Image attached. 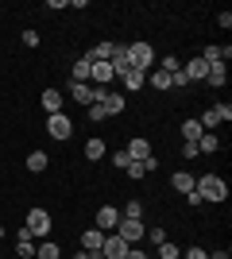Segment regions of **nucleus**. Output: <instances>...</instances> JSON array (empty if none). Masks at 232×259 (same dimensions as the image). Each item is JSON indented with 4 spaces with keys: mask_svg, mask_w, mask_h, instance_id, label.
I'll list each match as a JSON object with an SVG mask.
<instances>
[{
    "mask_svg": "<svg viewBox=\"0 0 232 259\" xmlns=\"http://www.w3.org/2000/svg\"><path fill=\"white\" fill-rule=\"evenodd\" d=\"M39 105H43V112H47V116H55V112H62V93H58V89H43Z\"/></svg>",
    "mask_w": 232,
    "mask_h": 259,
    "instance_id": "nucleus-14",
    "label": "nucleus"
},
{
    "mask_svg": "<svg viewBox=\"0 0 232 259\" xmlns=\"http://www.w3.org/2000/svg\"><path fill=\"white\" fill-rule=\"evenodd\" d=\"M182 74L190 77V81H205V74H209V62L201 58V54H194L186 66H182Z\"/></svg>",
    "mask_w": 232,
    "mask_h": 259,
    "instance_id": "nucleus-11",
    "label": "nucleus"
},
{
    "mask_svg": "<svg viewBox=\"0 0 232 259\" xmlns=\"http://www.w3.org/2000/svg\"><path fill=\"white\" fill-rule=\"evenodd\" d=\"M144 170H147V174H151V170H159V155H155V151L144 159Z\"/></svg>",
    "mask_w": 232,
    "mask_h": 259,
    "instance_id": "nucleus-32",
    "label": "nucleus"
},
{
    "mask_svg": "<svg viewBox=\"0 0 232 259\" xmlns=\"http://www.w3.org/2000/svg\"><path fill=\"white\" fill-rule=\"evenodd\" d=\"M93 105L105 108V116H120V112H124V93H109L105 101H93Z\"/></svg>",
    "mask_w": 232,
    "mask_h": 259,
    "instance_id": "nucleus-16",
    "label": "nucleus"
},
{
    "mask_svg": "<svg viewBox=\"0 0 232 259\" xmlns=\"http://www.w3.org/2000/svg\"><path fill=\"white\" fill-rule=\"evenodd\" d=\"M128 66L140 70V74H147L155 66V47L151 43H128Z\"/></svg>",
    "mask_w": 232,
    "mask_h": 259,
    "instance_id": "nucleus-2",
    "label": "nucleus"
},
{
    "mask_svg": "<svg viewBox=\"0 0 232 259\" xmlns=\"http://www.w3.org/2000/svg\"><path fill=\"white\" fill-rule=\"evenodd\" d=\"M213 108H217V116H221V120H232V105H213Z\"/></svg>",
    "mask_w": 232,
    "mask_h": 259,
    "instance_id": "nucleus-37",
    "label": "nucleus"
},
{
    "mask_svg": "<svg viewBox=\"0 0 232 259\" xmlns=\"http://www.w3.org/2000/svg\"><path fill=\"white\" fill-rule=\"evenodd\" d=\"M116 225H120V209L101 205L97 209V228H101V232H116Z\"/></svg>",
    "mask_w": 232,
    "mask_h": 259,
    "instance_id": "nucleus-8",
    "label": "nucleus"
},
{
    "mask_svg": "<svg viewBox=\"0 0 232 259\" xmlns=\"http://www.w3.org/2000/svg\"><path fill=\"white\" fill-rule=\"evenodd\" d=\"M170 186H174L178 194H194V174L190 170H174L170 174Z\"/></svg>",
    "mask_w": 232,
    "mask_h": 259,
    "instance_id": "nucleus-17",
    "label": "nucleus"
},
{
    "mask_svg": "<svg viewBox=\"0 0 232 259\" xmlns=\"http://www.w3.org/2000/svg\"><path fill=\"white\" fill-rule=\"evenodd\" d=\"M116 77L124 81V89H128V93H135V89H144V81H147V74H140V70H132V66H128V70H120Z\"/></svg>",
    "mask_w": 232,
    "mask_h": 259,
    "instance_id": "nucleus-15",
    "label": "nucleus"
},
{
    "mask_svg": "<svg viewBox=\"0 0 232 259\" xmlns=\"http://www.w3.org/2000/svg\"><path fill=\"white\" fill-rule=\"evenodd\" d=\"M105 151H109V147H105V140H101V136H93V140L85 143V159H93V162L105 159Z\"/></svg>",
    "mask_w": 232,
    "mask_h": 259,
    "instance_id": "nucleus-22",
    "label": "nucleus"
},
{
    "mask_svg": "<svg viewBox=\"0 0 232 259\" xmlns=\"http://www.w3.org/2000/svg\"><path fill=\"white\" fill-rule=\"evenodd\" d=\"M147 81H151V85L159 89V93H166V89H174V85H170V74H163V70H155V74H147Z\"/></svg>",
    "mask_w": 232,
    "mask_h": 259,
    "instance_id": "nucleus-24",
    "label": "nucleus"
},
{
    "mask_svg": "<svg viewBox=\"0 0 232 259\" xmlns=\"http://www.w3.org/2000/svg\"><path fill=\"white\" fill-rule=\"evenodd\" d=\"M182 159H198V143H182Z\"/></svg>",
    "mask_w": 232,
    "mask_h": 259,
    "instance_id": "nucleus-33",
    "label": "nucleus"
},
{
    "mask_svg": "<svg viewBox=\"0 0 232 259\" xmlns=\"http://www.w3.org/2000/svg\"><path fill=\"white\" fill-rule=\"evenodd\" d=\"M124 155H128L132 162H144L147 155H151V143H147L144 136H132V140H128V147H124Z\"/></svg>",
    "mask_w": 232,
    "mask_h": 259,
    "instance_id": "nucleus-9",
    "label": "nucleus"
},
{
    "mask_svg": "<svg viewBox=\"0 0 232 259\" xmlns=\"http://www.w3.org/2000/svg\"><path fill=\"white\" fill-rule=\"evenodd\" d=\"M16 255L20 259H35V236L27 232V225L16 232Z\"/></svg>",
    "mask_w": 232,
    "mask_h": 259,
    "instance_id": "nucleus-10",
    "label": "nucleus"
},
{
    "mask_svg": "<svg viewBox=\"0 0 232 259\" xmlns=\"http://www.w3.org/2000/svg\"><path fill=\"white\" fill-rule=\"evenodd\" d=\"M47 166H51V155H47V151H31V155H27V170L43 174Z\"/></svg>",
    "mask_w": 232,
    "mask_h": 259,
    "instance_id": "nucleus-20",
    "label": "nucleus"
},
{
    "mask_svg": "<svg viewBox=\"0 0 232 259\" xmlns=\"http://www.w3.org/2000/svg\"><path fill=\"white\" fill-rule=\"evenodd\" d=\"M186 201H190V209H201V205H205V201L198 197V190H194V194H186Z\"/></svg>",
    "mask_w": 232,
    "mask_h": 259,
    "instance_id": "nucleus-38",
    "label": "nucleus"
},
{
    "mask_svg": "<svg viewBox=\"0 0 232 259\" xmlns=\"http://www.w3.org/2000/svg\"><path fill=\"white\" fill-rule=\"evenodd\" d=\"M182 251H178V244H170V240H163L159 244V259H178Z\"/></svg>",
    "mask_w": 232,
    "mask_h": 259,
    "instance_id": "nucleus-28",
    "label": "nucleus"
},
{
    "mask_svg": "<svg viewBox=\"0 0 232 259\" xmlns=\"http://www.w3.org/2000/svg\"><path fill=\"white\" fill-rule=\"evenodd\" d=\"M198 124H201L205 132H209V128H217V124H221V116H217V108H205V112L198 116Z\"/></svg>",
    "mask_w": 232,
    "mask_h": 259,
    "instance_id": "nucleus-26",
    "label": "nucleus"
},
{
    "mask_svg": "<svg viewBox=\"0 0 232 259\" xmlns=\"http://www.w3.org/2000/svg\"><path fill=\"white\" fill-rule=\"evenodd\" d=\"M186 259H209V251H205V248H190Z\"/></svg>",
    "mask_w": 232,
    "mask_h": 259,
    "instance_id": "nucleus-36",
    "label": "nucleus"
},
{
    "mask_svg": "<svg viewBox=\"0 0 232 259\" xmlns=\"http://www.w3.org/2000/svg\"><path fill=\"white\" fill-rule=\"evenodd\" d=\"M112 162H116V166H120V170H124V166H128V162H132V159H128V155H124V151H116V155H112Z\"/></svg>",
    "mask_w": 232,
    "mask_h": 259,
    "instance_id": "nucleus-39",
    "label": "nucleus"
},
{
    "mask_svg": "<svg viewBox=\"0 0 232 259\" xmlns=\"http://www.w3.org/2000/svg\"><path fill=\"white\" fill-rule=\"evenodd\" d=\"M23 47H39V31H23Z\"/></svg>",
    "mask_w": 232,
    "mask_h": 259,
    "instance_id": "nucleus-34",
    "label": "nucleus"
},
{
    "mask_svg": "<svg viewBox=\"0 0 232 259\" xmlns=\"http://www.w3.org/2000/svg\"><path fill=\"white\" fill-rule=\"evenodd\" d=\"M0 259H4V255H0Z\"/></svg>",
    "mask_w": 232,
    "mask_h": 259,
    "instance_id": "nucleus-44",
    "label": "nucleus"
},
{
    "mask_svg": "<svg viewBox=\"0 0 232 259\" xmlns=\"http://www.w3.org/2000/svg\"><path fill=\"white\" fill-rule=\"evenodd\" d=\"M70 97H74L77 105H93V101H97V85H89V81H74V85H70Z\"/></svg>",
    "mask_w": 232,
    "mask_h": 259,
    "instance_id": "nucleus-12",
    "label": "nucleus"
},
{
    "mask_svg": "<svg viewBox=\"0 0 232 259\" xmlns=\"http://www.w3.org/2000/svg\"><path fill=\"white\" fill-rule=\"evenodd\" d=\"M209 259H228V251H213V255Z\"/></svg>",
    "mask_w": 232,
    "mask_h": 259,
    "instance_id": "nucleus-42",
    "label": "nucleus"
},
{
    "mask_svg": "<svg viewBox=\"0 0 232 259\" xmlns=\"http://www.w3.org/2000/svg\"><path fill=\"white\" fill-rule=\"evenodd\" d=\"M47 136H51V140H70V136H74V120H70L66 112L47 116Z\"/></svg>",
    "mask_w": 232,
    "mask_h": 259,
    "instance_id": "nucleus-4",
    "label": "nucleus"
},
{
    "mask_svg": "<svg viewBox=\"0 0 232 259\" xmlns=\"http://www.w3.org/2000/svg\"><path fill=\"white\" fill-rule=\"evenodd\" d=\"M74 259H101V255H97V251H77Z\"/></svg>",
    "mask_w": 232,
    "mask_h": 259,
    "instance_id": "nucleus-41",
    "label": "nucleus"
},
{
    "mask_svg": "<svg viewBox=\"0 0 232 259\" xmlns=\"http://www.w3.org/2000/svg\"><path fill=\"white\" fill-rule=\"evenodd\" d=\"M217 147H221V140H217V136H209V132H205V136L198 140V155H213Z\"/></svg>",
    "mask_w": 232,
    "mask_h": 259,
    "instance_id": "nucleus-23",
    "label": "nucleus"
},
{
    "mask_svg": "<svg viewBox=\"0 0 232 259\" xmlns=\"http://www.w3.org/2000/svg\"><path fill=\"white\" fill-rule=\"evenodd\" d=\"M124 259H151V255H147V251H140V248H128V255H124Z\"/></svg>",
    "mask_w": 232,
    "mask_h": 259,
    "instance_id": "nucleus-40",
    "label": "nucleus"
},
{
    "mask_svg": "<svg viewBox=\"0 0 232 259\" xmlns=\"http://www.w3.org/2000/svg\"><path fill=\"white\" fill-rule=\"evenodd\" d=\"M159 70H163V74H178V70H182V62H178L174 54H166V58H163V66H159Z\"/></svg>",
    "mask_w": 232,
    "mask_h": 259,
    "instance_id": "nucleus-29",
    "label": "nucleus"
},
{
    "mask_svg": "<svg viewBox=\"0 0 232 259\" xmlns=\"http://www.w3.org/2000/svg\"><path fill=\"white\" fill-rule=\"evenodd\" d=\"M124 174H128V178H132V182H135V178H144V162H128V166H124Z\"/></svg>",
    "mask_w": 232,
    "mask_h": 259,
    "instance_id": "nucleus-30",
    "label": "nucleus"
},
{
    "mask_svg": "<svg viewBox=\"0 0 232 259\" xmlns=\"http://www.w3.org/2000/svg\"><path fill=\"white\" fill-rule=\"evenodd\" d=\"M105 236H109V232H101V228H85V232H81V251H97V255H101Z\"/></svg>",
    "mask_w": 232,
    "mask_h": 259,
    "instance_id": "nucleus-13",
    "label": "nucleus"
},
{
    "mask_svg": "<svg viewBox=\"0 0 232 259\" xmlns=\"http://www.w3.org/2000/svg\"><path fill=\"white\" fill-rule=\"evenodd\" d=\"M0 240H4V225H0Z\"/></svg>",
    "mask_w": 232,
    "mask_h": 259,
    "instance_id": "nucleus-43",
    "label": "nucleus"
},
{
    "mask_svg": "<svg viewBox=\"0 0 232 259\" xmlns=\"http://www.w3.org/2000/svg\"><path fill=\"white\" fill-rule=\"evenodd\" d=\"M62 248H58L55 240H39V248H35V259H58Z\"/></svg>",
    "mask_w": 232,
    "mask_h": 259,
    "instance_id": "nucleus-21",
    "label": "nucleus"
},
{
    "mask_svg": "<svg viewBox=\"0 0 232 259\" xmlns=\"http://www.w3.org/2000/svg\"><path fill=\"white\" fill-rule=\"evenodd\" d=\"M70 77H74V81H89V58H77V62L70 66Z\"/></svg>",
    "mask_w": 232,
    "mask_h": 259,
    "instance_id": "nucleus-25",
    "label": "nucleus"
},
{
    "mask_svg": "<svg viewBox=\"0 0 232 259\" xmlns=\"http://www.w3.org/2000/svg\"><path fill=\"white\" fill-rule=\"evenodd\" d=\"M120 217H128V221H144V205H140V201H128Z\"/></svg>",
    "mask_w": 232,
    "mask_h": 259,
    "instance_id": "nucleus-27",
    "label": "nucleus"
},
{
    "mask_svg": "<svg viewBox=\"0 0 232 259\" xmlns=\"http://www.w3.org/2000/svg\"><path fill=\"white\" fill-rule=\"evenodd\" d=\"M89 120H109V116H105V108H101V105H89Z\"/></svg>",
    "mask_w": 232,
    "mask_h": 259,
    "instance_id": "nucleus-35",
    "label": "nucleus"
},
{
    "mask_svg": "<svg viewBox=\"0 0 232 259\" xmlns=\"http://www.w3.org/2000/svg\"><path fill=\"white\" fill-rule=\"evenodd\" d=\"M182 136H186V143H198L201 136H205V128H201L198 120L190 116V120H182Z\"/></svg>",
    "mask_w": 232,
    "mask_h": 259,
    "instance_id": "nucleus-19",
    "label": "nucleus"
},
{
    "mask_svg": "<svg viewBox=\"0 0 232 259\" xmlns=\"http://www.w3.org/2000/svg\"><path fill=\"white\" fill-rule=\"evenodd\" d=\"M147 236H151V244H155V248H159V244H163V240H166V232H163V228H147Z\"/></svg>",
    "mask_w": 232,
    "mask_h": 259,
    "instance_id": "nucleus-31",
    "label": "nucleus"
},
{
    "mask_svg": "<svg viewBox=\"0 0 232 259\" xmlns=\"http://www.w3.org/2000/svg\"><path fill=\"white\" fill-rule=\"evenodd\" d=\"M124 255H128V244H124L116 232L105 236V244H101V259H124Z\"/></svg>",
    "mask_w": 232,
    "mask_h": 259,
    "instance_id": "nucleus-6",
    "label": "nucleus"
},
{
    "mask_svg": "<svg viewBox=\"0 0 232 259\" xmlns=\"http://www.w3.org/2000/svg\"><path fill=\"white\" fill-rule=\"evenodd\" d=\"M112 77H116V70H112V62H89V81H97L101 89L109 85Z\"/></svg>",
    "mask_w": 232,
    "mask_h": 259,
    "instance_id": "nucleus-7",
    "label": "nucleus"
},
{
    "mask_svg": "<svg viewBox=\"0 0 232 259\" xmlns=\"http://www.w3.org/2000/svg\"><path fill=\"white\" fill-rule=\"evenodd\" d=\"M194 190H198L201 201H217V205L228 197V182H224L221 174H201L198 182H194Z\"/></svg>",
    "mask_w": 232,
    "mask_h": 259,
    "instance_id": "nucleus-1",
    "label": "nucleus"
},
{
    "mask_svg": "<svg viewBox=\"0 0 232 259\" xmlns=\"http://www.w3.org/2000/svg\"><path fill=\"white\" fill-rule=\"evenodd\" d=\"M27 232L39 236V240H47L55 232V228H51V213H47V209H31V213H27Z\"/></svg>",
    "mask_w": 232,
    "mask_h": 259,
    "instance_id": "nucleus-5",
    "label": "nucleus"
},
{
    "mask_svg": "<svg viewBox=\"0 0 232 259\" xmlns=\"http://www.w3.org/2000/svg\"><path fill=\"white\" fill-rule=\"evenodd\" d=\"M205 81H209L213 89H221L224 81H228V66H224V62H213V66H209V74H205Z\"/></svg>",
    "mask_w": 232,
    "mask_h": 259,
    "instance_id": "nucleus-18",
    "label": "nucleus"
},
{
    "mask_svg": "<svg viewBox=\"0 0 232 259\" xmlns=\"http://www.w3.org/2000/svg\"><path fill=\"white\" fill-rule=\"evenodd\" d=\"M116 236H120L128 248H135V244L147 236V225H144V221H128V217H120V225H116Z\"/></svg>",
    "mask_w": 232,
    "mask_h": 259,
    "instance_id": "nucleus-3",
    "label": "nucleus"
}]
</instances>
